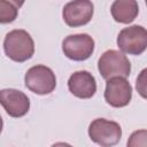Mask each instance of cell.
<instances>
[{"mask_svg": "<svg viewBox=\"0 0 147 147\" xmlns=\"http://www.w3.org/2000/svg\"><path fill=\"white\" fill-rule=\"evenodd\" d=\"M3 51L10 60L22 63L32 57L34 53V42L30 33L25 30L16 29L6 34Z\"/></svg>", "mask_w": 147, "mask_h": 147, "instance_id": "cell-1", "label": "cell"}, {"mask_svg": "<svg viewBox=\"0 0 147 147\" xmlns=\"http://www.w3.org/2000/svg\"><path fill=\"white\" fill-rule=\"evenodd\" d=\"M98 70L106 80L116 77L126 78L131 74V63L124 53L116 49H109L100 56Z\"/></svg>", "mask_w": 147, "mask_h": 147, "instance_id": "cell-2", "label": "cell"}, {"mask_svg": "<svg viewBox=\"0 0 147 147\" xmlns=\"http://www.w3.org/2000/svg\"><path fill=\"white\" fill-rule=\"evenodd\" d=\"M91 140L101 147H111L119 142L122 138V127L117 122L106 118H96L88 126Z\"/></svg>", "mask_w": 147, "mask_h": 147, "instance_id": "cell-3", "label": "cell"}, {"mask_svg": "<svg viewBox=\"0 0 147 147\" xmlns=\"http://www.w3.org/2000/svg\"><path fill=\"white\" fill-rule=\"evenodd\" d=\"M24 83L31 92L38 95H45L52 93L55 90L56 77L51 68L38 64L26 71Z\"/></svg>", "mask_w": 147, "mask_h": 147, "instance_id": "cell-4", "label": "cell"}, {"mask_svg": "<svg viewBox=\"0 0 147 147\" xmlns=\"http://www.w3.org/2000/svg\"><path fill=\"white\" fill-rule=\"evenodd\" d=\"M117 46L122 53L140 55L147 47V31L141 25H131L121 30L117 36Z\"/></svg>", "mask_w": 147, "mask_h": 147, "instance_id": "cell-5", "label": "cell"}, {"mask_svg": "<svg viewBox=\"0 0 147 147\" xmlns=\"http://www.w3.org/2000/svg\"><path fill=\"white\" fill-rule=\"evenodd\" d=\"M95 42L87 33L69 34L62 41L64 55L72 61H85L94 52Z\"/></svg>", "mask_w": 147, "mask_h": 147, "instance_id": "cell-6", "label": "cell"}, {"mask_svg": "<svg viewBox=\"0 0 147 147\" xmlns=\"http://www.w3.org/2000/svg\"><path fill=\"white\" fill-rule=\"evenodd\" d=\"M94 6L88 0H77L68 2L62 10L63 21L68 26L77 28L87 24L93 16Z\"/></svg>", "mask_w": 147, "mask_h": 147, "instance_id": "cell-7", "label": "cell"}, {"mask_svg": "<svg viewBox=\"0 0 147 147\" xmlns=\"http://www.w3.org/2000/svg\"><path fill=\"white\" fill-rule=\"evenodd\" d=\"M132 98V86L126 78H111L107 80L105 100L114 108H122L130 103Z\"/></svg>", "mask_w": 147, "mask_h": 147, "instance_id": "cell-8", "label": "cell"}, {"mask_svg": "<svg viewBox=\"0 0 147 147\" xmlns=\"http://www.w3.org/2000/svg\"><path fill=\"white\" fill-rule=\"evenodd\" d=\"M0 105L9 116L15 118L23 117L30 109V100L28 95L16 88L0 90Z\"/></svg>", "mask_w": 147, "mask_h": 147, "instance_id": "cell-9", "label": "cell"}, {"mask_svg": "<svg viewBox=\"0 0 147 147\" xmlns=\"http://www.w3.org/2000/svg\"><path fill=\"white\" fill-rule=\"evenodd\" d=\"M68 88L71 94L79 99H90L96 92V82L91 72L80 70L69 77Z\"/></svg>", "mask_w": 147, "mask_h": 147, "instance_id": "cell-10", "label": "cell"}, {"mask_svg": "<svg viewBox=\"0 0 147 147\" xmlns=\"http://www.w3.org/2000/svg\"><path fill=\"white\" fill-rule=\"evenodd\" d=\"M113 18L123 24H129L136 20L139 13L138 2L134 0H116L110 7Z\"/></svg>", "mask_w": 147, "mask_h": 147, "instance_id": "cell-11", "label": "cell"}, {"mask_svg": "<svg viewBox=\"0 0 147 147\" xmlns=\"http://www.w3.org/2000/svg\"><path fill=\"white\" fill-rule=\"evenodd\" d=\"M22 3L17 1L0 0V24H8L16 20L18 8Z\"/></svg>", "mask_w": 147, "mask_h": 147, "instance_id": "cell-12", "label": "cell"}, {"mask_svg": "<svg viewBox=\"0 0 147 147\" xmlns=\"http://www.w3.org/2000/svg\"><path fill=\"white\" fill-rule=\"evenodd\" d=\"M126 147H147V131L145 129L134 131L127 139Z\"/></svg>", "mask_w": 147, "mask_h": 147, "instance_id": "cell-13", "label": "cell"}, {"mask_svg": "<svg viewBox=\"0 0 147 147\" xmlns=\"http://www.w3.org/2000/svg\"><path fill=\"white\" fill-rule=\"evenodd\" d=\"M146 72H147L146 69H144L140 72V76L137 78V85H136L138 92L142 98H146Z\"/></svg>", "mask_w": 147, "mask_h": 147, "instance_id": "cell-14", "label": "cell"}, {"mask_svg": "<svg viewBox=\"0 0 147 147\" xmlns=\"http://www.w3.org/2000/svg\"><path fill=\"white\" fill-rule=\"evenodd\" d=\"M52 147H72V146L67 142H56V144L52 145Z\"/></svg>", "mask_w": 147, "mask_h": 147, "instance_id": "cell-15", "label": "cell"}, {"mask_svg": "<svg viewBox=\"0 0 147 147\" xmlns=\"http://www.w3.org/2000/svg\"><path fill=\"white\" fill-rule=\"evenodd\" d=\"M2 126H3V122H2V118H1V116H0V133H1V131H2Z\"/></svg>", "mask_w": 147, "mask_h": 147, "instance_id": "cell-16", "label": "cell"}]
</instances>
